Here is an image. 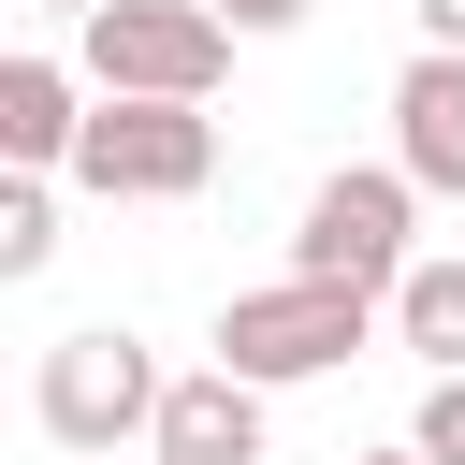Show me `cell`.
<instances>
[{
	"instance_id": "cell-9",
	"label": "cell",
	"mask_w": 465,
	"mask_h": 465,
	"mask_svg": "<svg viewBox=\"0 0 465 465\" xmlns=\"http://www.w3.org/2000/svg\"><path fill=\"white\" fill-rule=\"evenodd\" d=\"M392 349L436 378V363H465V247H421L407 276H392Z\"/></svg>"
},
{
	"instance_id": "cell-2",
	"label": "cell",
	"mask_w": 465,
	"mask_h": 465,
	"mask_svg": "<svg viewBox=\"0 0 465 465\" xmlns=\"http://www.w3.org/2000/svg\"><path fill=\"white\" fill-rule=\"evenodd\" d=\"M378 305L392 291H349V276H262V291H232L218 305V363H247L262 392H291V378H334L363 334H378Z\"/></svg>"
},
{
	"instance_id": "cell-12",
	"label": "cell",
	"mask_w": 465,
	"mask_h": 465,
	"mask_svg": "<svg viewBox=\"0 0 465 465\" xmlns=\"http://www.w3.org/2000/svg\"><path fill=\"white\" fill-rule=\"evenodd\" d=\"M218 15H232L247 44H276V29H305V0H218Z\"/></svg>"
},
{
	"instance_id": "cell-3",
	"label": "cell",
	"mask_w": 465,
	"mask_h": 465,
	"mask_svg": "<svg viewBox=\"0 0 465 465\" xmlns=\"http://www.w3.org/2000/svg\"><path fill=\"white\" fill-rule=\"evenodd\" d=\"M421 174L407 160H334L320 189H305V218H291V262L305 276H349V291H392L407 262H421Z\"/></svg>"
},
{
	"instance_id": "cell-7",
	"label": "cell",
	"mask_w": 465,
	"mask_h": 465,
	"mask_svg": "<svg viewBox=\"0 0 465 465\" xmlns=\"http://www.w3.org/2000/svg\"><path fill=\"white\" fill-rule=\"evenodd\" d=\"M392 160H407L436 203H465V44H421V58L392 73Z\"/></svg>"
},
{
	"instance_id": "cell-14",
	"label": "cell",
	"mask_w": 465,
	"mask_h": 465,
	"mask_svg": "<svg viewBox=\"0 0 465 465\" xmlns=\"http://www.w3.org/2000/svg\"><path fill=\"white\" fill-rule=\"evenodd\" d=\"M29 15H102V0H29Z\"/></svg>"
},
{
	"instance_id": "cell-15",
	"label": "cell",
	"mask_w": 465,
	"mask_h": 465,
	"mask_svg": "<svg viewBox=\"0 0 465 465\" xmlns=\"http://www.w3.org/2000/svg\"><path fill=\"white\" fill-rule=\"evenodd\" d=\"M349 465H421V450H349Z\"/></svg>"
},
{
	"instance_id": "cell-8",
	"label": "cell",
	"mask_w": 465,
	"mask_h": 465,
	"mask_svg": "<svg viewBox=\"0 0 465 465\" xmlns=\"http://www.w3.org/2000/svg\"><path fill=\"white\" fill-rule=\"evenodd\" d=\"M87 102H102V87H87V58H44V44H29V58H0V160L58 174V160H73V131H87Z\"/></svg>"
},
{
	"instance_id": "cell-10",
	"label": "cell",
	"mask_w": 465,
	"mask_h": 465,
	"mask_svg": "<svg viewBox=\"0 0 465 465\" xmlns=\"http://www.w3.org/2000/svg\"><path fill=\"white\" fill-rule=\"evenodd\" d=\"M44 262H58V189L15 160L0 174V276H44Z\"/></svg>"
},
{
	"instance_id": "cell-4",
	"label": "cell",
	"mask_w": 465,
	"mask_h": 465,
	"mask_svg": "<svg viewBox=\"0 0 465 465\" xmlns=\"http://www.w3.org/2000/svg\"><path fill=\"white\" fill-rule=\"evenodd\" d=\"M232 44H247V29H232L218 0H102V15H73L87 87H145V102H218Z\"/></svg>"
},
{
	"instance_id": "cell-1",
	"label": "cell",
	"mask_w": 465,
	"mask_h": 465,
	"mask_svg": "<svg viewBox=\"0 0 465 465\" xmlns=\"http://www.w3.org/2000/svg\"><path fill=\"white\" fill-rule=\"evenodd\" d=\"M58 174H73L87 203H189V189L218 174V116H203V102H145V87H102Z\"/></svg>"
},
{
	"instance_id": "cell-6",
	"label": "cell",
	"mask_w": 465,
	"mask_h": 465,
	"mask_svg": "<svg viewBox=\"0 0 465 465\" xmlns=\"http://www.w3.org/2000/svg\"><path fill=\"white\" fill-rule=\"evenodd\" d=\"M262 378L247 363H189L174 392H160V421H145V465H262Z\"/></svg>"
},
{
	"instance_id": "cell-5",
	"label": "cell",
	"mask_w": 465,
	"mask_h": 465,
	"mask_svg": "<svg viewBox=\"0 0 465 465\" xmlns=\"http://www.w3.org/2000/svg\"><path fill=\"white\" fill-rule=\"evenodd\" d=\"M160 349L145 334H116V320H87V334H58L44 349V378H29V421L58 436V450H131L145 421H160Z\"/></svg>"
},
{
	"instance_id": "cell-11",
	"label": "cell",
	"mask_w": 465,
	"mask_h": 465,
	"mask_svg": "<svg viewBox=\"0 0 465 465\" xmlns=\"http://www.w3.org/2000/svg\"><path fill=\"white\" fill-rule=\"evenodd\" d=\"M407 450H421V465H465V363H436V378H421V421H407Z\"/></svg>"
},
{
	"instance_id": "cell-13",
	"label": "cell",
	"mask_w": 465,
	"mask_h": 465,
	"mask_svg": "<svg viewBox=\"0 0 465 465\" xmlns=\"http://www.w3.org/2000/svg\"><path fill=\"white\" fill-rule=\"evenodd\" d=\"M421 15V44H465V0H407Z\"/></svg>"
}]
</instances>
